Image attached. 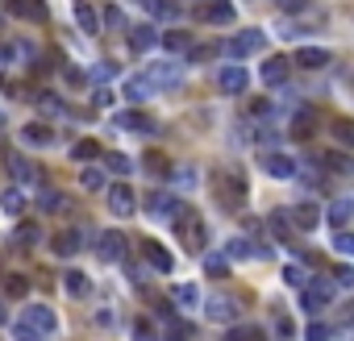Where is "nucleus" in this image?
<instances>
[{
	"instance_id": "1",
	"label": "nucleus",
	"mask_w": 354,
	"mask_h": 341,
	"mask_svg": "<svg viewBox=\"0 0 354 341\" xmlns=\"http://www.w3.org/2000/svg\"><path fill=\"white\" fill-rule=\"evenodd\" d=\"M175 225H179V237H184V246H188L192 254H200V250H205V241H209V233H205V225H200V217H196L192 208H179Z\"/></svg>"
},
{
	"instance_id": "2",
	"label": "nucleus",
	"mask_w": 354,
	"mask_h": 341,
	"mask_svg": "<svg viewBox=\"0 0 354 341\" xmlns=\"http://www.w3.org/2000/svg\"><path fill=\"white\" fill-rule=\"evenodd\" d=\"M267 46V33L263 29H242L238 38H229L225 46H221V55H229V59H246V55H259Z\"/></svg>"
},
{
	"instance_id": "3",
	"label": "nucleus",
	"mask_w": 354,
	"mask_h": 341,
	"mask_svg": "<svg viewBox=\"0 0 354 341\" xmlns=\"http://www.w3.org/2000/svg\"><path fill=\"white\" fill-rule=\"evenodd\" d=\"M17 320H25V325H29V329H38L42 337H50V333L59 329V312H55V308H46V304H25Z\"/></svg>"
},
{
	"instance_id": "4",
	"label": "nucleus",
	"mask_w": 354,
	"mask_h": 341,
	"mask_svg": "<svg viewBox=\"0 0 354 341\" xmlns=\"http://www.w3.org/2000/svg\"><path fill=\"white\" fill-rule=\"evenodd\" d=\"M125 237L117 233V229H105L96 237V254H100V262H125Z\"/></svg>"
},
{
	"instance_id": "5",
	"label": "nucleus",
	"mask_w": 354,
	"mask_h": 341,
	"mask_svg": "<svg viewBox=\"0 0 354 341\" xmlns=\"http://www.w3.org/2000/svg\"><path fill=\"white\" fill-rule=\"evenodd\" d=\"M200 21H209V25H233L238 9H233V0H205V5L196 9Z\"/></svg>"
},
{
	"instance_id": "6",
	"label": "nucleus",
	"mask_w": 354,
	"mask_h": 341,
	"mask_svg": "<svg viewBox=\"0 0 354 341\" xmlns=\"http://www.w3.org/2000/svg\"><path fill=\"white\" fill-rule=\"evenodd\" d=\"M217 87H221L225 96H242V92L250 87V75H246V67H242V63H229V67H221V75H217Z\"/></svg>"
},
{
	"instance_id": "7",
	"label": "nucleus",
	"mask_w": 354,
	"mask_h": 341,
	"mask_svg": "<svg viewBox=\"0 0 354 341\" xmlns=\"http://www.w3.org/2000/svg\"><path fill=\"white\" fill-rule=\"evenodd\" d=\"M150 83H155L159 92H171V87H179V79H184V67L179 63H150Z\"/></svg>"
},
{
	"instance_id": "8",
	"label": "nucleus",
	"mask_w": 354,
	"mask_h": 341,
	"mask_svg": "<svg viewBox=\"0 0 354 341\" xmlns=\"http://www.w3.org/2000/svg\"><path fill=\"white\" fill-rule=\"evenodd\" d=\"M205 316L217 320V325H229V320H238V300L233 296H209L205 300Z\"/></svg>"
},
{
	"instance_id": "9",
	"label": "nucleus",
	"mask_w": 354,
	"mask_h": 341,
	"mask_svg": "<svg viewBox=\"0 0 354 341\" xmlns=\"http://www.w3.org/2000/svg\"><path fill=\"white\" fill-rule=\"evenodd\" d=\"M329 291H333V283H329V279H317L309 291H300V308H305V312H321V308L333 300Z\"/></svg>"
},
{
	"instance_id": "10",
	"label": "nucleus",
	"mask_w": 354,
	"mask_h": 341,
	"mask_svg": "<svg viewBox=\"0 0 354 341\" xmlns=\"http://www.w3.org/2000/svg\"><path fill=\"white\" fill-rule=\"evenodd\" d=\"M217 191H221L225 208H242V200H246V183H242V175H221V179H217Z\"/></svg>"
},
{
	"instance_id": "11",
	"label": "nucleus",
	"mask_w": 354,
	"mask_h": 341,
	"mask_svg": "<svg viewBox=\"0 0 354 341\" xmlns=\"http://www.w3.org/2000/svg\"><path fill=\"white\" fill-rule=\"evenodd\" d=\"M109 213H113V217H134V213H138V200H134V191H129L125 183L109 187Z\"/></svg>"
},
{
	"instance_id": "12",
	"label": "nucleus",
	"mask_w": 354,
	"mask_h": 341,
	"mask_svg": "<svg viewBox=\"0 0 354 341\" xmlns=\"http://www.w3.org/2000/svg\"><path fill=\"white\" fill-rule=\"evenodd\" d=\"M142 254H146L150 271H159V275H171L175 258H171V250H167V246H159V241H142Z\"/></svg>"
},
{
	"instance_id": "13",
	"label": "nucleus",
	"mask_w": 354,
	"mask_h": 341,
	"mask_svg": "<svg viewBox=\"0 0 354 341\" xmlns=\"http://www.w3.org/2000/svg\"><path fill=\"white\" fill-rule=\"evenodd\" d=\"M146 213H150V217H159V221H175V217H179V200L167 196V191H155V196L146 200Z\"/></svg>"
},
{
	"instance_id": "14",
	"label": "nucleus",
	"mask_w": 354,
	"mask_h": 341,
	"mask_svg": "<svg viewBox=\"0 0 354 341\" xmlns=\"http://www.w3.org/2000/svg\"><path fill=\"white\" fill-rule=\"evenodd\" d=\"M84 241H88L84 229H63V233H55V254H59V258H71V254L84 250Z\"/></svg>"
},
{
	"instance_id": "15",
	"label": "nucleus",
	"mask_w": 354,
	"mask_h": 341,
	"mask_svg": "<svg viewBox=\"0 0 354 341\" xmlns=\"http://www.w3.org/2000/svg\"><path fill=\"white\" fill-rule=\"evenodd\" d=\"M159 42H163V33H159L155 25H134V29H129V51H138V55L155 51Z\"/></svg>"
},
{
	"instance_id": "16",
	"label": "nucleus",
	"mask_w": 354,
	"mask_h": 341,
	"mask_svg": "<svg viewBox=\"0 0 354 341\" xmlns=\"http://www.w3.org/2000/svg\"><path fill=\"white\" fill-rule=\"evenodd\" d=\"M155 92H159V87L150 83V75H134V79H125V83H121V96H125V100H134V105L150 100Z\"/></svg>"
},
{
	"instance_id": "17",
	"label": "nucleus",
	"mask_w": 354,
	"mask_h": 341,
	"mask_svg": "<svg viewBox=\"0 0 354 341\" xmlns=\"http://www.w3.org/2000/svg\"><path fill=\"white\" fill-rule=\"evenodd\" d=\"M113 125H117V129H129V133H155V121H150L146 113H138V109L117 113V117H113Z\"/></svg>"
},
{
	"instance_id": "18",
	"label": "nucleus",
	"mask_w": 354,
	"mask_h": 341,
	"mask_svg": "<svg viewBox=\"0 0 354 341\" xmlns=\"http://www.w3.org/2000/svg\"><path fill=\"white\" fill-rule=\"evenodd\" d=\"M325 63H329L325 46H300V51H296V67H305V71H321Z\"/></svg>"
},
{
	"instance_id": "19",
	"label": "nucleus",
	"mask_w": 354,
	"mask_h": 341,
	"mask_svg": "<svg viewBox=\"0 0 354 341\" xmlns=\"http://www.w3.org/2000/svg\"><path fill=\"white\" fill-rule=\"evenodd\" d=\"M263 171H267L271 179H292V175H296V163H292L288 154H263Z\"/></svg>"
},
{
	"instance_id": "20",
	"label": "nucleus",
	"mask_w": 354,
	"mask_h": 341,
	"mask_svg": "<svg viewBox=\"0 0 354 341\" xmlns=\"http://www.w3.org/2000/svg\"><path fill=\"white\" fill-rule=\"evenodd\" d=\"M259 75H263V83H267V87H279V83H288V59H279V55H275V59H267Z\"/></svg>"
},
{
	"instance_id": "21",
	"label": "nucleus",
	"mask_w": 354,
	"mask_h": 341,
	"mask_svg": "<svg viewBox=\"0 0 354 341\" xmlns=\"http://www.w3.org/2000/svg\"><path fill=\"white\" fill-rule=\"evenodd\" d=\"M21 141H25V146H55V129L42 125V121H34V125L21 129Z\"/></svg>"
},
{
	"instance_id": "22",
	"label": "nucleus",
	"mask_w": 354,
	"mask_h": 341,
	"mask_svg": "<svg viewBox=\"0 0 354 341\" xmlns=\"http://www.w3.org/2000/svg\"><path fill=\"white\" fill-rule=\"evenodd\" d=\"M5 9H9V13H17V17L46 21V5H42V0H5Z\"/></svg>"
},
{
	"instance_id": "23",
	"label": "nucleus",
	"mask_w": 354,
	"mask_h": 341,
	"mask_svg": "<svg viewBox=\"0 0 354 341\" xmlns=\"http://www.w3.org/2000/svg\"><path fill=\"white\" fill-rule=\"evenodd\" d=\"M225 254L229 258H267V246H250L246 237H233L229 246H225Z\"/></svg>"
},
{
	"instance_id": "24",
	"label": "nucleus",
	"mask_w": 354,
	"mask_h": 341,
	"mask_svg": "<svg viewBox=\"0 0 354 341\" xmlns=\"http://www.w3.org/2000/svg\"><path fill=\"white\" fill-rule=\"evenodd\" d=\"M75 21H79L84 33H100V21H105V17H100L92 5H84V0H79V5H75Z\"/></svg>"
},
{
	"instance_id": "25",
	"label": "nucleus",
	"mask_w": 354,
	"mask_h": 341,
	"mask_svg": "<svg viewBox=\"0 0 354 341\" xmlns=\"http://www.w3.org/2000/svg\"><path fill=\"white\" fill-rule=\"evenodd\" d=\"M171 300H175V308H184V312H192V308L200 304V291H196V283H179V287L171 291Z\"/></svg>"
},
{
	"instance_id": "26",
	"label": "nucleus",
	"mask_w": 354,
	"mask_h": 341,
	"mask_svg": "<svg viewBox=\"0 0 354 341\" xmlns=\"http://www.w3.org/2000/svg\"><path fill=\"white\" fill-rule=\"evenodd\" d=\"M63 287H67V296H75V300H84L88 291H92V283H88L84 271H67V275H63Z\"/></svg>"
},
{
	"instance_id": "27",
	"label": "nucleus",
	"mask_w": 354,
	"mask_h": 341,
	"mask_svg": "<svg viewBox=\"0 0 354 341\" xmlns=\"http://www.w3.org/2000/svg\"><path fill=\"white\" fill-rule=\"evenodd\" d=\"M292 221H296L300 229H305V233H309V229H317V221H321V213H317V204H296V208H292Z\"/></svg>"
},
{
	"instance_id": "28",
	"label": "nucleus",
	"mask_w": 354,
	"mask_h": 341,
	"mask_svg": "<svg viewBox=\"0 0 354 341\" xmlns=\"http://www.w3.org/2000/svg\"><path fill=\"white\" fill-rule=\"evenodd\" d=\"M9 171H13V179H17V183H21V187H25V183H34V179H38V171H34V167H29V163H25V159H21V154H13V159H9Z\"/></svg>"
},
{
	"instance_id": "29",
	"label": "nucleus",
	"mask_w": 354,
	"mask_h": 341,
	"mask_svg": "<svg viewBox=\"0 0 354 341\" xmlns=\"http://www.w3.org/2000/svg\"><path fill=\"white\" fill-rule=\"evenodd\" d=\"M79 187L84 191H105V171H100V167H84L79 171Z\"/></svg>"
},
{
	"instance_id": "30",
	"label": "nucleus",
	"mask_w": 354,
	"mask_h": 341,
	"mask_svg": "<svg viewBox=\"0 0 354 341\" xmlns=\"http://www.w3.org/2000/svg\"><path fill=\"white\" fill-rule=\"evenodd\" d=\"M221 341H267V333L259 325H242V329H229Z\"/></svg>"
},
{
	"instance_id": "31",
	"label": "nucleus",
	"mask_w": 354,
	"mask_h": 341,
	"mask_svg": "<svg viewBox=\"0 0 354 341\" xmlns=\"http://www.w3.org/2000/svg\"><path fill=\"white\" fill-rule=\"evenodd\" d=\"M350 217H354V200H333V204H329V221H333V229H342Z\"/></svg>"
},
{
	"instance_id": "32",
	"label": "nucleus",
	"mask_w": 354,
	"mask_h": 341,
	"mask_svg": "<svg viewBox=\"0 0 354 341\" xmlns=\"http://www.w3.org/2000/svg\"><path fill=\"white\" fill-rule=\"evenodd\" d=\"M205 271L213 279H225L229 275V254H205Z\"/></svg>"
},
{
	"instance_id": "33",
	"label": "nucleus",
	"mask_w": 354,
	"mask_h": 341,
	"mask_svg": "<svg viewBox=\"0 0 354 341\" xmlns=\"http://www.w3.org/2000/svg\"><path fill=\"white\" fill-rule=\"evenodd\" d=\"M138 5H142L146 13H155V17H179V9L171 5V0H138Z\"/></svg>"
},
{
	"instance_id": "34",
	"label": "nucleus",
	"mask_w": 354,
	"mask_h": 341,
	"mask_svg": "<svg viewBox=\"0 0 354 341\" xmlns=\"http://www.w3.org/2000/svg\"><path fill=\"white\" fill-rule=\"evenodd\" d=\"M313 121H317V113H313V109L296 113V121H292V133H296V137H309V133H313Z\"/></svg>"
},
{
	"instance_id": "35",
	"label": "nucleus",
	"mask_w": 354,
	"mask_h": 341,
	"mask_svg": "<svg viewBox=\"0 0 354 341\" xmlns=\"http://www.w3.org/2000/svg\"><path fill=\"white\" fill-rule=\"evenodd\" d=\"M38 208H42V213H63L67 200L59 196V191H42V196H38Z\"/></svg>"
},
{
	"instance_id": "36",
	"label": "nucleus",
	"mask_w": 354,
	"mask_h": 341,
	"mask_svg": "<svg viewBox=\"0 0 354 341\" xmlns=\"http://www.w3.org/2000/svg\"><path fill=\"white\" fill-rule=\"evenodd\" d=\"M0 204H5V213H13V217H17V213L25 208V191H21V187H9V191H5V200H0Z\"/></svg>"
},
{
	"instance_id": "37",
	"label": "nucleus",
	"mask_w": 354,
	"mask_h": 341,
	"mask_svg": "<svg viewBox=\"0 0 354 341\" xmlns=\"http://www.w3.org/2000/svg\"><path fill=\"white\" fill-rule=\"evenodd\" d=\"M267 225H275V233L288 237V233H292V213H288V208H275V213L267 217Z\"/></svg>"
},
{
	"instance_id": "38",
	"label": "nucleus",
	"mask_w": 354,
	"mask_h": 341,
	"mask_svg": "<svg viewBox=\"0 0 354 341\" xmlns=\"http://www.w3.org/2000/svg\"><path fill=\"white\" fill-rule=\"evenodd\" d=\"M105 167H109L113 175H134V159H125V154H109Z\"/></svg>"
},
{
	"instance_id": "39",
	"label": "nucleus",
	"mask_w": 354,
	"mask_h": 341,
	"mask_svg": "<svg viewBox=\"0 0 354 341\" xmlns=\"http://www.w3.org/2000/svg\"><path fill=\"white\" fill-rule=\"evenodd\" d=\"M96 154H100V146H96L92 137H88V141H75V146H71V159H79V163H84V159H96Z\"/></svg>"
},
{
	"instance_id": "40",
	"label": "nucleus",
	"mask_w": 354,
	"mask_h": 341,
	"mask_svg": "<svg viewBox=\"0 0 354 341\" xmlns=\"http://www.w3.org/2000/svg\"><path fill=\"white\" fill-rule=\"evenodd\" d=\"M333 137H338L342 146H354V121H346V117L333 121Z\"/></svg>"
},
{
	"instance_id": "41",
	"label": "nucleus",
	"mask_w": 354,
	"mask_h": 341,
	"mask_svg": "<svg viewBox=\"0 0 354 341\" xmlns=\"http://www.w3.org/2000/svg\"><path fill=\"white\" fill-rule=\"evenodd\" d=\"M333 250H338V254H354V233L333 229Z\"/></svg>"
},
{
	"instance_id": "42",
	"label": "nucleus",
	"mask_w": 354,
	"mask_h": 341,
	"mask_svg": "<svg viewBox=\"0 0 354 341\" xmlns=\"http://www.w3.org/2000/svg\"><path fill=\"white\" fill-rule=\"evenodd\" d=\"M5 291H9V296H25V291H29V279H25V275H5Z\"/></svg>"
},
{
	"instance_id": "43",
	"label": "nucleus",
	"mask_w": 354,
	"mask_h": 341,
	"mask_svg": "<svg viewBox=\"0 0 354 341\" xmlns=\"http://www.w3.org/2000/svg\"><path fill=\"white\" fill-rule=\"evenodd\" d=\"M38 109H42L46 117H63V113H67V109H63V100H50V96H46V92L38 96Z\"/></svg>"
},
{
	"instance_id": "44",
	"label": "nucleus",
	"mask_w": 354,
	"mask_h": 341,
	"mask_svg": "<svg viewBox=\"0 0 354 341\" xmlns=\"http://www.w3.org/2000/svg\"><path fill=\"white\" fill-rule=\"evenodd\" d=\"M13 341H46L38 329H29L25 320H17V329H13Z\"/></svg>"
},
{
	"instance_id": "45",
	"label": "nucleus",
	"mask_w": 354,
	"mask_h": 341,
	"mask_svg": "<svg viewBox=\"0 0 354 341\" xmlns=\"http://www.w3.org/2000/svg\"><path fill=\"white\" fill-rule=\"evenodd\" d=\"M105 25H109V29H125V17H121V9H117V5H109V9H105Z\"/></svg>"
},
{
	"instance_id": "46",
	"label": "nucleus",
	"mask_w": 354,
	"mask_h": 341,
	"mask_svg": "<svg viewBox=\"0 0 354 341\" xmlns=\"http://www.w3.org/2000/svg\"><path fill=\"white\" fill-rule=\"evenodd\" d=\"M163 46L167 51H188V33H163Z\"/></svg>"
},
{
	"instance_id": "47",
	"label": "nucleus",
	"mask_w": 354,
	"mask_h": 341,
	"mask_svg": "<svg viewBox=\"0 0 354 341\" xmlns=\"http://www.w3.org/2000/svg\"><path fill=\"white\" fill-rule=\"evenodd\" d=\"M113 75H117V67H113L109 59H105V63H100V67L92 71V79H96V83H105V79H113Z\"/></svg>"
},
{
	"instance_id": "48",
	"label": "nucleus",
	"mask_w": 354,
	"mask_h": 341,
	"mask_svg": "<svg viewBox=\"0 0 354 341\" xmlns=\"http://www.w3.org/2000/svg\"><path fill=\"white\" fill-rule=\"evenodd\" d=\"M92 105H96V109H109V105H113V92H109V87H96V92H92Z\"/></svg>"
},
{
	"instance_id": "49",
	"label": "nucleus",
	"mask_w": 354,
	"mask_h": 341,
	"mask_svg": "<svg viewBox=\"0 0 354 341\" xmlns=\"http://www.w3.org/2000/svg\"><path fill=\"white\" fill-rule=\"evenodd\" d=\"M184 337H192V329H188L184 320H175V325L167 329V341H184Z\"/></svg>"
},
{
	"instance_id": "50",
	"label": "nucleus",
	"mask_w": 354,
	"mask_h": 341,
	"mask_svg": "<svg viewBox=\"0 0 354 341\" xmlns=\"http://www.w3.org/2000/svg\"><path fill=\"white\" fill-rule=\"evenodd\" d=\"M305 341H329V325H309Z\"/></svg>"
},
{
	"instance_id": "51",
	"label": "nucleus",
	"mask_w": 354,
	"mask_h": 341,
	"mask_svg": "<svg viewBox=\"0 0 354 341\" xmlns=\"http://www.w3.org/2000/svg\"><path fill=\"white\" fill-rule=\"evenodd\" d=\"M17 241H25V246H34V241H38V225H21V229H17Z\"/></svg>"
},
{
	"instance_id": "52",
	"label": "nucleus",
	"mask_w": 354,
	"mask_h": 341,
	"mask_svg": "<svg viewBox=\"0 0 354 341\" xmlns=\"http://www.w3.org/2000/svg\"><path fill=\"white\" fill-rule=\"evenodd\" d=\"M175 183H179V187H192V183H196V171H192V167H179V171H175Z\"/></svg>"
},
{
	"instance_id": "53",
	"label": "nucleus",
	"mask_w": 354,
	"mask_h": 341,
	"mask_svg": "<svg viewBox=\"0 0 354 341\" xmlns=\"http://www.w3.org/2000/svg\"><path fill=\"white\" fill-rule=\"evenodd\" d=\"M275 337H279V341H292V320H288V316L275 320Z\"/></svg>"
},
{
	"instance_id": "54",
	"label": "nucleus",
	"mask_w": 354,
	"mask_h": 341,
	"mask_svg": "<svg viewBox=\"0 0 354 341\" xmlns=\"http://www.w3.org/2000/svg\"><path fill=\"white\" fill-rule=\"evenodd\" d=\"M333 283H342V287H354V267H342V271L333 275Z\"/></svg>"
},
{
	"instance_id": "55",
	"label": "nucleus",
	"mask_w": 354,
	"mask_h": 341,
	"mask_svg": "<svg viewBox=\"0 0 354 341\" xmlns=\"http://www.w3.org/2000/svg\"><path fill=\"white\" fill-rule=\"evenodd\" d=\"M146 163H150V171H155V175H167V159L163 154H150Z\"/></svg>"
},
{
	"instance_id": "56",
	"label": "nucleus",
	"mask_w": 354,
	"mask_h": 341,
	"mask_svg": "<svg viewBox=\"0 0 354 341\" xmlns=\"http://www.w3.org/2000/svg\"><path fill=\"white\" fill-rule=\"evenodd\" d=\"M283 279H288L292 287H300V283H305V271H300V267H288V271H283Z\"/></svg>"
},
{
	"instance_id": "57",
	"label": "nucleus",
	"mask_w": 354,
	"mask_h": 341,
	"mask_svg": "<svg viewBox=\"0 0 354 341\" xmlns=\"http://www.w3.org/2000/svg\"><path fill=\"white\" fill-rule=\"evenodd\" d=\"M134 337H138V341H150L155 333H150V325H146V320H138V325H134Z\"/></svg>"
},
{
	"instance_id": "58",
	"label": "nucleus",
	"mask_w": 354,
	"mask_h": 341,
	"mask_svg": "<svg viewBox=\"0 0 354 341\" xmlns=\"http://www.w3.org/2000/svg\"><path fill=\"white\" fill-rule=\"evenodd\" d=\"M275 5H279V9H288V13H296V9H305L309 0H275Z\"/></svg>"
},
{
	"instance_id": "59",
	"label": "nucleus",
	"mask_w": 354,
	"mask_h": 341,
	"mask_svg": "<svg viewBox=\"0 0 354 341\" xmlns=\"http://www.w3.org/2000/svg\"><path fill=\"white\" fill-rule=\"evenodd\" d=\"M250 113H255V117H263V113H271V100H255V105H250Z\"/></svg>"
},
{
	"instance_id": "60",
	"label": "nucleus",
	"mask_w": 354,
	"mask_h": 341,
	"mask_svg": "<svg viewBox=\"0 0 354 341\" xmlns=\"http://www.w3.org/2000/svg\"><path fill=\"white\" fill-rule=\"evenodd\" d=\"M5 320H9V308H5V304H0V325H5Z\"/></svg>"
},
{
	"instance_id": "61",
	"label": "nucleus",
	"mask_w": 354,
	"mask_h": 341,
	"mask_svg": "<svg viewBox=\"0 0 354 341\" xmlns=\"http://www.w3.org/2000/svg\"><path fill=\"white\" fill-rule=\"evenodd\" d=\"M0 129H5V113H0Z\"/></svg>"
}]
</instances>
